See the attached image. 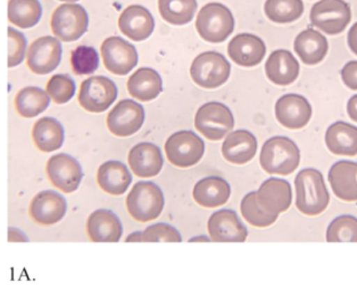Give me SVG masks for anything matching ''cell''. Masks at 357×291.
<instances>
[{"label":"cell","mask_w":357,"mask_h":291,"mask_svg":"<svg viewBox=\"0 0 357 291\" xmlns=\"http://www.w3.org/2000/svg\"><path fill=\"white\" fill-rule=\"evenodd\" d=\"M296 206L307 216H317L329 205L330 195L324 175L315 169H304L295 179Z\"/></svg>","instance_id":"obj_1"},{"label":"cell","mask_w":357,"mask_h":291,"mask_svg":"<svg viewBox=\"0 0 357 291\" xmlns=\"http://www.w3.org/2000/svg\"><path fill=\"white\" fill-rule=\"evenodd\" d=\"M259 163L268 174L289 175L298 169L301 151L291 139L277 135L265 141Z\"/></svg>","instance_id":"obj_2"},{"label":"cell","mask_w":357,"mask_h":291,"mask_svg":"<svg viewBox=\"0 0 357 291\" xmlns=\"http://www.w3.org/2000/svg\"><path fill=\"white\" fill-rule=\"evenodd\" d=\"M164 205L163 191L151 181H140L135 184L126 197V209L131 218L142 223L156 220Z\"/></svg>","instance_id":"obj_3"},{"label":"cell","mask_w":357,"mask_h":291,"mask_svg":"<svg viewBox=\"0 0 357 291\" xmlns=\"http://www.w3.org/2000/svg\"><path fill=\"white\" fill-rule=\"evenodd\" d=\"M196 29L202 39L207 43H223L234 32V15L222 3H207L198 13Z\"/></svg>","instance_id":"obj_4"},{"label":"cell","mask_w":357,"mask_h":291,"mask_svg":"<svg viewBox=\"0 0 357 291\" xmlns=\"http://www.w3.org/2000/svg\"><path fill=\"white\" fill-rule=\"evenodd\" d=\"M231 65L225 56L216 52L198 55L190 68L191 79L205 89H215L225 84L230 77Z\"/></svg>","instance_id":"obj_5"},{"label":"cell","mask_w":357,"mask_h":291,"mask_svg":"<svg viewBox=\"0 0 357 291\" xmlns=\"http://www.w3.org/2000/svg\"><path fill=\"white\" fill-rule=\"evenodd\" d=\"M195 126L205 138L219 141L231 133L234 126V115L228 106L211 101L200 106L195 117Z\"/></svg>","instance_id":"obj_6"},{"label":"cell","mask_w":357,"mask_h":291,"mask_svg":"<svg viewBox=\"0 0 357 291\" xmlns=\"http://www.w3.org/2000/svg\"><path fill=\"white\" fill-rule=\"evenodd\" d=\"M50 25L59 40L73 43L86 33L89 25V16L81 5L64 3L56 8Z\"/></svg>","instance_id":"obj_7"},{"label":"cell","mask_w":357,"mask_h":291,"mask_svg":"<svg viewBox=\"0 0 357 291\" xmlns=\"http://www.w3.org/2000/svg\"><path fill=\"white\" fill-rule=\"evenodd\" d=\"M312 24L324 33H342L351 23V7L345 0H320L313 5L310 14Z\"/></svg>","instance_id":"obj_8"},{"label":"cell","mask_w":357,"mask_h":291,"mask_svg":"<svg viewBox=\"0 0 357 291\" xmlns=\"http://www.w3.org/2000/svg\"><path fill=\"white\" fill-rule=\"evenodd\" d=\"M165 153L171 164L187 169L196 165L205 153V144L195 132L178 131L165 142Z\"/></svg>","instance_id":"obj_9"},{"label":"cell","mask_w":357,"mask_h":291,"mask_svg":"<svg viewBox=\"0 0 357 291\" xmlns=\"http://www.w3.org/2000/svg\"><path fill=\"white\" fill-rule=\"evenodd\" d=\"M117 98V87L109 77H89L81 84L79 103L90 113H102L111 107Z\"/></svg>","instance_id":"obj_10"},{"label":"cell","mask_w":357,"mask_h":291,"mask_svg":"<svg viewBox=\"0 0 357 291\" xmlns=\"http://www.w3.org/2000/svg\"><path fill=\"white\" fill-rule=\"evenodd\" d=\"M47 175L54 187L65 193L77 191L84 178L80 163L68 154H59L47 162Z\"/></svg>","instance_id":"obj_11"},{"label":"cell","mask_w":357,"mask_h":291,"mask_svg":"<svg viewBox=\"0 0 357 291\" xmlns=\"http://www.w3.org/2000/svg\"><path fill=\"white\" fill-rule=\"evenodd\" d=\"M145 110L131 99H123L107 115V128L117 137H130L142 129Z\"/></svg>","instance_id":"obj_12"},{"label":"cell","mask_w":357,"mask_h":291,"mask_svg":"<svg viewBox=\"0 0 357 291\" xmlns=\"http://www.w3.org/2000/svg\"><path fill=\"white\" fill-rule=\"evenodd\" d=\"M100 50L105 68L116 75L129 74L138 64L136 48L121 37L107 38Z\"/></svg>","instance_id":"obj_13"},{"label":"cell","mask_w":357,"mask_h":291,"mask_svg":"<svg viewBox=\"0 0 357 291\" xmlns=\"http://www.w3.org/2000/svg\"><path fill=\"white\" fill-rule=\"evenodd\" d=\"M63 47L57 38H39L32 43L28 50V66L33 73L39 75L53 72L59 68L62 59Z\"/></svg>","instance_id":"obj_14"},{"label":"cell","mask_w":357,"mask_h":291,"mask_svg":"<svg viewBox=\"0 0 357 291\" xmlns=\"http://www.w3.org/2000/svg\"><path fill=\"white\" fill-rule=\"evenodd\" d=\"M256 198L263 211L279 216L291 206L293 191L288 181L270 178L261 184L259 191H256Z\"/></svg>","instance_id":"obj_15"},{"label":"cell","mask_w":357,"mask_h":291,"mask_svg":"<svg viewBox=\"0 0 357 291\" xmlns=\"http://www.w3.org/2000/svg\"><path fill=\"white\" fill-rule=\"evenodd\" d=\"M211 240L215 242H243L248 230L234 209H220L211 215L207 223Z\"/></svg>","instance_id":"obj_16"},{"label":"cell","mask_w":357,"mask_h":291,"mask_svg":"<svg viewBox=\"0 0 357 291\" xmlns=\"http://www.w3.org/2000/svg\"><path fill=\"white\" fill-rule=\"evenodd\" d=\"M275 117L287 129H303L311 121L312 106L304 96L288 94L278 99Z\"/></svg>","instance_id":"obj_17"},{"label":"cell","mask_w":357,"mask_h":291,"mask_svg":"<svg viewBox=\"0 0 357 291\" xmlns=\"http://www.w3.org/2000/svg\"><path fill=\"white\" fill-rule=\"evenodd\" d=\"M68 211V202L61 193L45 191L38 193L30 205V216L40 225L59 223Z\"/></svg>","instance_id":"obj_18"},{"label":"cell","mask_w":357,"mask_h":291,"mask_svg":"<svg viewBox=\"0 0 357 291\" xmlns=\"http://www.w3.org/2000/svg\"><path fill=\"white\" fill-rule=\"evenodd\" d=\"M230 59L243 68H252L262 63L266 54L264 41L255 34H238L229 43Z\"/></svg>","instance_id":"obj_19"},{"label":"cell","mask_w":357,"mask_h":291,"mask_svg":"<svg viewBox=\"0 0 357 291\" xmlns=\"http://www.w3.org/2000/svg\"><path fill=\"white\" fill-rule=\"evenodd\" d=\"M119 28L131 40L144 41L154 32V17L146 7L131 5L119 17Z\"/></svg>","instance_id":"obj_20"},{"label":"cell","mask_w":357,"mask_h":291,"mask_svg":"<svg viewBox=\"0 0 357 291\" xmlns=\"http://www.w3.org/2000/svg\"><path fill=\"white\" fill-rule=\"evenodd\" d=\"M86 233L91 241L117 242L123 234V227L115 213L109 209H97L86 221Z\"/></svg>","instance_id":"obj_21"},{"label":"cell","mask_w":357,"mask_h":291,"mask_svg":"<svg viewBox=\"0 0 357 291\" xmlns=\"http://www.w3.org/2000/svg\"><path fill=\"white\" fill-rule=\"evenodd\" d=\"M129 165L139 178H153L162 171L164 160L160 147L151 142H142L130 151Z\"/></svg>","instance_id":"obj_22"},{"label":"cell","mask_w":357,"mask_h":291,"mask_svg":"<svg viewBox=\"0 0 357 291\" xmlns=\"http://www.w3.org/2000/svg\"><path fill=\"white\" fill-rule=\"evenodd\" d=\"M328 180L339 200L357 202V163L351 161L335 163L330 169Z\"/></svg>","instance_id":"obj_23"},{"label":"cell","mask_w":357,"mask_h":291,"mask_svg":"<svg viewBox=\"0 0 357 291\" xmlns=\"http://www.w3.org/2000/svg\"><path fill=\"white\" fill-rule=\"evenodd\" d=\"M268 80L277 86H289L299 75V63L289 50H274L265 63Z\"/></svg>","instance_id":"obj_24"},{"label":"cell","mask_w":357,"mask_h":291,"mask_svg":"<svg viewBox=\"0 0 357 291\" xmlns=\"http://www.w3.org/2000/svg\"><path fill=\"white\" fill-rule=\"evenodd\" d=\"M257 140L252 132L237 130L229 133L222 144V155L229 163L243 165L255 157Z\"/></svg>","instance_id":"obj_25"},{"label":"cell","mask_w":357,"mask_h":291,"mask_svg":"<svg viewBox=\"0 0 357 291\" xmlns=\"http://www.w3.org/2000/svg\"><path fill=\"white\" fill-rule=\"evenodd\" d=\"M231 196L228 181L220 177H207L195 184L192 197L198 205L205 209H216L225 205Z\"/></svg>","instance_id":"obj_26"},{"label":"cell","mask_w":357,"mask_h":291,"mask_svg":"<svg viewBox=\"0 0 357 291\" xmlns=\"http://www.w3.org/2000/svg\"><path fill=\"white\" fill-rule=\"evenodd\" d=\"M294 48L301 61L306 65H317L324 61L329 43L319 31L307 29L296 37Z\"/></svg>","instance_id":"obj_27"},{"label":"cell","mask_w":357,"mask_h":291,"mask_svg":"<svg viewBox=\"0 0 357 291\" xmlns=\"http://www.w3.org/2000/svg\"><path fill=\"white\" fill-rule=\"evenodd\" d=\"M99 187L113 196L123 195L132 182V175L126 164L119 161L104 163L97 172Z\"/></svg>","instance_id":"obj_28"},{"label":"cell","mask_w":357,"mask_h":291,"mask_svg":"<svg viewBox=\"0 0 357 291\" xmlns=\"http://www.w3.org/2000/svg\"><path fill=\"white\" fill-rule=\"evenodd\" d=\"M326 144L331 153L338 156H356V126L342 121L333 123L326 130Z\"/></svg>","instance_id":"obj_29"},{"label":"cell","mask_w":357,"mask_h":291,"mask_svg":"<svg viewBox=\"0 0 357 291\" xmlns=\"http://www.w3.org/2000/svg\"><path fill=\"white\" fill-rule=\"evenodd\" d=\"M126 87L130 95L140 101L154 100L163 91L162 77L154 68H149L137 70L129 77Z\"/></svg>","instance_id":"obj_30"},{"label":"cell","mask_w":357,"mask_h":291,"mask_svg":"<svg viewBox=\"0 0 357 291\" xmlns=\"http://www.w3.org/2000/svg\"><path fill=\"white\" fill-rule=\"evenodd\" d=\"M32 138L41 151H55L62 147L64 142V128L54 117H43L34 124Z\"/></svg>","instance_id":"obj_31"},{"label":"cell","mask_w":357,"mask_h":291,"mask_svg":"<svg viewBox=\"0 0 357 291\" xmlns=\"http://www.w3.org/2000/svg\"><path fill=\"white\" fill-rule=\"evenodd\" d=\"M50 105V95L38 87H26L20 90L15 97L16 111L26 119L38 117L46 111Z\"/></svg>","instance_id":"obj_32"},{"label":"cell","mask_w":357,"mask_h":291,"mask_svg":"<svg viewBox=\"0 0 357 291\" xmlns=\"http://www.w3.org/2000/svg\"><path fill=\"white\" fill-rule=\"evenodd\" d=\"M43 6L39 0H10L8 20L21 29H30L40 22Z\"/></svg>","instance_id":"obj_33"},{"label":"cell","mask_w":357,"mask_h":291,"mask_svg":"<svg viewBox=\"0 0 357 291\" xmlns=\"http://www.w3.org/2000/svg\"><path fill=\"white\" fill-rule=\"evenodd\" d=\"M158 10L164 21L172 25L188 24L197 10L196 0H158Z\"/></svg>","instance_id":"obj_34"},{"label":"cell","mask_w":357,"mask_h":291,"mask_svg":"<svg viewBox=\"0 0 357 291\" xmlns=\"http://www.w3.org/2000/svg\"><path fill=\"white\" fill-rule=\"evenodd\" d=\"M264 12L268 20L279 24H286L297 20L304 13L302 0H266Z\"/></svg>","instance_id":"obj_35"},{"label":"cell","mask_w":357,"mask_h":291,"mask_svg":"<svg viewBox=\"0 0 357 291\" xmlns=\"http://www.w3.org/2000/svg\"><path fill=\"white\" fill-rule=\"evenodd\" d=\"M126 242H181V234L176 227L167 223L153 224L142 232L130 234Z\"/></svg>","instance_id":"obj_36"},{"label":"cell","mask_w":357,"mask_h":291,"mask_svg":"<svg viewBox=\"0 0 357 291\" xmlns=\"http://www.w3.org/2000/svg\"><path fill=\"white\" fill-rule=\"evenodd\" d=\"M241 211L243 218L252 227H271L272 224L275 223L278 220L277 215L268 214L259 207L256 198V191L247 193L246 196L243 197L241 200Z\"/></svg>","instance_id":"obj_37"},{"label":"cell","mask_w":357,"mask_h":291,"mask_svg":"<svg viewBox=\"0 0 357 291\" xmlns=\"http://www.w3.org/2000/svg\"><path fill=\"white\" fill-rule=\"evenodd\" d=\"M328 242H357V218L340 215L326 229Z\"/></svg>","instance_id":"obj_38"},{"label":"cell","mask_w":357,"mask_h":291,"mask_svg":"<svg viewBox=\"0 0 357 291\" xmlns=\"http://www.w3.org/2000/svg\"><path fill=\"white\" fill-rule=\"evenodd\" d=\"M77 86L70 75L56 74L47 83V94L56 104H66L75 95Z\"/></svg>","instance_id":"obj_39"},{"label":"cell","mask_w":357,"mask_h":291,"mask_svg":"<svg viewBox=\"0 0 357 291\" xmlns=\"http://www.w3.org/2000/svg\"><path fill=\"white\" fill-rule=\"evenodd\" d=\"M73 72L77 75L93 74L99 66V55L93 47L79 46L71 54Z\"/></svg>","instance_id":"obj_40"},{"label":"cell","mask_w":357,"mask_h":291,"mask_svg":"<svg viewBox=\"0 0 357 291\" xmlns=\"http://www.w3.org/2000/svg\"><path fill=\"white\" fill-rule=\"evenodd\" d=\"M26 39L24 34L17 30L8 28V66L14 68L24 61L26 50Z\"/></svg>","instance_id":"obj_41"},{"label":"cell","mask_w":357,"mask_h":291,"mask_svg":"<svg viewBox=\"0 0 357 291\" xmlns=\"http://www.w3.org/2000/svg\"><path fill=\"white\" fill-rule=\"evenodd\" d=\"M342 80L349 89L357 90V61H348L342 68Z\"/></svg>","instance_id":"obj_42"},{"label":"cell","mask_w":357,"mask_h":291,"mask_svg":"<svg viewBox=\"0 0 357 291\" xmlns=\"http://www.w3.org/2000/svg\"><path fill=\"white\" fill-rule=\"evenodd\" d=\"M347 41L348 46L351 48V52L357 55V22L348 32Z\"/></svg>","instance_id":"obj_43"},{"label":"cell","mask_w":357,"mask_h":291,"mask_svg":"<svg viewBox=\"0 0 357 291\" xmlns=\"http://www.w3.org/2000/svg\"><path fill=\"white\" fill-rule=\"evenodd\" d=\"M347 113L351 120L357 123V95L353 96L347 103Z\"/></svg>","instance_id":"obj_44"},{"label":"cell","mask_w":357,"mask_h":291,"mask_svg":"<svg viewBox=\"0 0 357 291\" xmlns=\"http://www.w3.org/2000/svg\"><path fill=\"white\" fill-rule=\"evenodd\" d=\"M61 1H66V3H75V1H79V0H61Z\"/></svg>","instance_id":"obj_45"}]
</instances>
